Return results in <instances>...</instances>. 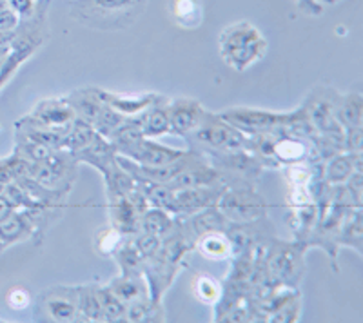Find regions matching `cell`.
Instances as JSON below:
<instances>
[{
  "mask_svg": "<svg viewBox=\"0 0 363 323\" xmlns=\"http://www.w3.org/2000/svg\"><path fill=\"white\" fill-rule=\"evenodd\" d=\"M216 208L233 224H244L269 216V203L258 187H227Z\"/></svg>",
  "mask_w": 363,
  "mask_h": 323,
  "instance_id": "8992f818",
  "label": "cell"
},
{
  "mask_svg": "<svg viewBox=\"0 0 363 323\" xmlns=\"http://www.w3.org/2000/svg\"><path fill=\"white\" fill-rule=\"evenodd\" d=\"M135 187L145 196L149 208H160L174 215V191L169 186L149 180H135Z\"/></svg>",
  "mask_w": 363,
  "mask_h": 323,
  "instance_id": "4dcf8cb0",
  "label": "cell"
},
{
  "mask_svg": "<svg viewBox=\"0 0 363 323\" xmlns=\"http://www.w3.org/2000/svg\"><path fill=\"white\" fill-rule=\"evenodd\" d=\"M167 11L171 21L187 31L199 29L206 21V9L200 0H169Z\"/></svg>",
  "mask_w": 363,
  "mask_h": 323,
  "instance_id": "7402d4cb",
  "label": "cell"
},
{
  "mask_svg": "<svg viewBox=\"0 0 363 323\" xmlns=\"http://www.w3.org/2000/svg\"><path fill=\"white\" fill-rule=\"evenodd\" d=\"M4 245H2V244H0V254H2V253H4Z\"/></svg>",
  "mask_w": 363,
  "mask_h": 323,
  "instance_id": "681fc988",
  "label": "cell"
},
{
  "mask_svg": "<svg viewBox=\"0 0 363 323\" xmlns=\"http://www.w3.org/2000/svg\"><path fill=\"white\" fill-rule=\"evenodd\" d=\"M140 124L142 135L145 138H160L169 135V113H167V98L162 96L153 106H149L144 113L136 116Z\"/></svg>",
  "mask_w": 363,
  "mask_h": 323,
  "instance_id": "ffe728a7",
  "label": "cell"
},
{
  "mask_svg": "<svg viewBox=\"0 0 363 323\" xmlns=\"http://www.w3.org/2000/svg\"><path fill=\"white\" fill-rule=\"evenodd\" d=\"M8 8V0H0V9Z\"/></svg>",
  "mask_w": 363,
  "mask_h": 323,
  "instance_id": "c3c4849f",
  "label": "cell"
},
{
  "mask_svg": "<svg viewBox=\"0 0 363 323\" xmlns=\"http://www.w3.org/2000/svg\"><path fill=\"white\" fill-rule=\"evenodd\" d=\"M100 302H102V322H124L125 303L120 302L108 285H100Z\"/></svg>",
  "mask_w": 363,
  "mask_h": 323,
  "instance_id": "74e56055",
  "label": "cell"
},
{
  "mask_svg": "<svg viewBox=\"0 0 363 323\" xmlns=\"http://www.w3.org/2000/svg\"><path fill=\"white\" fill-rule=\"evenodd\" d=\"M335 118L343 129L363 125V95L358 89L338 93L335 106Z\"/></svg>",
  "mask_w": 363,
  "mask_h": 323,
  "instance_id": "44dd1931",
  "label": "cell"
},
{
  "mask_svg": "<svg viewBox=\"0 0 363 323\" xmlns=\"http://www.w3.org/2000/svg\"><path fill=\"white\" fill-rule=\"evenodd\" d=\"M218 115L247 137L258 133H274L285 124L287 118V111H271V109L244 108V106L227 108Z\"/></svg>",
  "mask_w": 363,
  "mask_h": 323,
  "instance_id": "ba28073f",
  "label": "cell"
},
{
  "mask_svg": "<svg viewBox=\"0 0 363 323\" xmlns=\"http://www.w3.org/2000/svg\"><path fill=\"white\" fill-rule=\"evenodd\" d=\"M267 47L269 44L260 29L249 21L229 24L218 37L220 57L236 73H244L256 62H260L267 53Z\"/></svg>",
  "mask_w": 363,
  "mask_h": 323,
  "instance_id": "7a4b0ae2",
  "label": "cell"
},
{
  "mask_svg": "<svg viewBox=\"0 0 363 323\" xmlns=\"http://www.w3.org/2000/svg\"><path fill=\"white\" fill-rule=\"evenodd\" d=\"M167 113H169V135L187 138L200 128L209 111L196 98L178 96V98H167Z\"/></svg>",
  "mask_w": 363,
  "mask_h": 323,
  "instance_id": "30bf717a",
  "label": "cell"
},
{
  "mask_svg": "<svg viewBox=\"0 0 363 323\" xmlns=\"http://www.w3.org/2000/svg\"><path fill=\"white\" fill-rule=\"evenodd\" d=\"M187 151L189 149H174L169 145L158 144L155 138L144 137L135 145H131L122 157H128L129 160L142 164V166H165V164H171L184 157Z\"/></svg>",
  "mask_w": 363,
  "mask_h": 323,
  "instance_id": "5bb4252c",
  "label": "cell"
},
{
  "mask_svg": "<svg viewBox=\"0 0 363 323\" xmlns=\"http://www.w3.org/2000/svg\"><path fill=\"white\" fill-rule=\"evenodd\" d=\"M35 240V229L22 209H15L0 222V244L6 249L22 242Z\"/></svg>",
  "mask_w": 363,
  "mask_h": 323,
  "instance_id": "d6986e66",
  "label": "cell"
},
{
  "mask_svg": "<svg viewBox=\"0 0 363 323\" xmlns=\"http://www.w3.org/2000/svg\"><path fill=\"white\" fill-rule=\"evenodd\" d=\"M9 50H11V46H0V58L4 57V55H8Z\"/></svg>",
  "mask_w": 363,
  "mask_h": 323,
  "instance_id": "bcb514c9",
  "label": "cell"
},
{
  "mask_svg": "<svg viewBox=\"0 0 363 323\" xmlns=\"http://www.w3.org/2000/svg\"><path fill=\"white\" fill-rule=\"evenodd\" d=\"M96 95L100 96L104 104L115 109L120 115L133 118L144 113L149 106H153L157 100H160L164 95L158 93H113L106 91L102 87H96Z\"/></svg>",
  "mask_w": 363,
  "mask_h": 323,
  "instance_id": "9a60e30c",
  "label": "cell"
},
{
  "mask_svg": "<svg viewBox=\"0 0 363 323\" xmlns=\"http://www.w3.org/2000/svg\"><path fill=\"white\" fill-rule=\"evenodd\" d=\"M202 154L218 171L227 187H258L265 171L258 158L247 149L211 151Z\"/></svg>",
  "mask_w": 363,
  "mask_h": 323,
  "instance_id": "277c9868",
  "label": "cell"
},
{
  "mask_svg": "<svg viewBox=\"0 0 363 323\" xmlns=\"http://www.w3.org/2000/svg\"><path fill=\"white\" fill-rule=\"evenodd\" d=\"M26 120L44 128L64 129L77 118L67 96H50L38 100L35 108L24 116Z\"/></svg>",
  "mask_w": 363,
  "mask_h": 323,
  "instance_id": "8fae6325",
  "label": "cell"
},
{
  "mask_svg": "<svg viewBox=\"0 0 363 323\" xmlns=\"http://www.w3.org/2000/svg\"><path fill=\"white\" fill-rule=\"evenodd\" d=\"M147 0H74L71 18L99 31H115L131 26L144 11Z\"/></svg>",
  "mask_w": 363,
  "mask_h": 323,
  "instance_id": "6da1fadb",
  "label": "cell"
},
{
  "mask_svg": "<svg viewBox=\"0 0 363 323\" xmlns=\"http://www.w3.org/2000/svg\"><path fill=\"white\" fill-rule=\"evenodd\" d=\"M128 116L120 115V113H116L115 109L109 108V106L104 104L102 111L99 113V116H96L95 124H93V128H95V131L99 135H102L104 138H109L113 133H115V129L118 128L122 122L125 120Z\"/></svg>",
  "mask_w": 363,
  "mask_h": 323,
  "instance_id": "f35d334b",
  "label": "cell"
},
{
  "mask_svg": "<svg viewBox=\"0 0 363 323\" xmlns=\"http://www.w3.org/2000/svg\"><path fill=\"white\" fill-rule=\"evenodd\" d=\"M100 174H102L108 202L109 200L122 198V196L129 195V193L135 189V180H133V176L124 169V167L120 166L118 160H116L111 167L104 169Z\"/></svg>",
  "mask_w": 363,
  "mask_h": 323,
  "instance_id": "f1b7e54d",
  "label": "cell"
},
{
  "mask_svg": "<svg viewBox=\"0 0 363 323\" xmlns=\"http://www.w3.org/2000/svg\"><path fill=\"white\" fill-rule=\"evenodd\" d=\"M338 247H349L362 256L363 254V212L362 208L347 211L338 231Z\"/></svg>",
  "mask_w": 363,
  "mask_h": 323,
  "instance_id": "4316f807",
  "label": "cell"
},
{
  "mask_svg": "<svg viewBox=\"0 0 363 323\" xmlns=\"http://www.w3.org/2000/svg\"><path fill=\"white\" fill-rule=\"evenodd\" d=\"M191 289H193L194 298L199 300L200 303H203V305L215 307L216 303H218L220 296H222L223 285L220 280L213 278L211 274L200 273V274H196V278L193 280V285H191Z\"/></svg>",
  "mask_w": 363,
  "mask_h": 323,
  "instance_id": "d590c367",
  "label": "cell"
},
{
  "mask_svg": "<svg viewBox=\"0 0 363 323\" xmlns=\"http://www.w3.org/2000/svg\"><path fill=\"white\" fill-rule=\"evenodd\" d=\"M225 189V183H218V186L174 191V216H189L206 208H213L222 198Z\"/></svg>",
  "mask_w": 363,
  "mask_h": 323,
  "instance_id": "7c38bea8",
  "label": "cell"
},
{
  "mask_svg": "<svg viewBox=\"0 0 363 323\" xmlns=\"http://www.w3.org/2000/svg\"><path fill=\"white\" fill-rule=\"evenodd\" d=\"M301 316V295L300 290H298L296 295L293 296V298L289 300V302H285L284 305L278 309L277 312H272L271 316H269L267 322H272V323H294L298 322Z\"/></svg>",
  "mask_w": 363,
  "mask_h": 323,
  "instance_id": "ab89813d",
  "label": "cell"
},
{
  "mask_svg": "<svg viewBox=\"0 0 363 323\" xmlns=\"http://www.w3.org/2000/svg\"><path fill=\"white\" fill-rule=\"evenodd\" d=\"M111 258L116 261L120 274H144V258L136 251L131 237L122 242Z\"/></svg>",
  "mask_w": 363,
  "mask_h": 323,
  "instance_id": "836d02e7",
  "label": "cell"
},
{
  "mask_svg": "<svg viewBox=\"0 0 363 323\" xmlns=\"http://www.w3.org/2000/svg\"><path fill=\"white\" fill-rule=\"evenodd\" d=\"M8 302L13 309H24V307L29 305V295L24 289H11Z\"/></svg>",
  "mask_w": 363,
  "mask_h": 323,
  "instance_id": "f6af8a7d",
  "label": "cell"
},
{
  "mask_svg": "<svg viewBox=\"0 0 363 323\" xmlns=\"http://www.w3.org/2000/svg\"><path fill=\"white\" fill-rule=\"evenodd\" d=\"M80 322H102V302H100V283L91 282L77 285Z\"/></svg>",
  "mask_w": 363,
  "mask_h": 323,
  "instance_id": "f546056e",
  "label": "cell"
},
{
  "mask_svg": "<svg viewBox=\"0 0 363 323\" xmlns=\"http://www.w3.org/2000/svg\"><path fill=\"white\" fill-rule=\"evenodd\" d=\"M125 238L128 237L122 234L120 231H116L113 225H108V227L100 229V231L96 232L93 245H95V251L100 256H113V253L122 245V242H124Z\"/></svg>",
  "mask_w": 363,
  "mask_h": 323,
  "instance_id": "8d00e7d4",
  "label": "cell"
},
{
  "mask_svg": "<svg viewBox=\"0 0 363 323\" xmlns=\"http://www.w3.org/2000/svg\"><path fill=\"white\" fill-rule=\"evenodd\" d=\"M37 4L38 0H8V8L17 13L21 21L33 17L37 11Z\"/></svg>",
  "mask_w": 363,
  "mask_h": 323,
  "instance_id": "7bdbcfd3",
  "label": "cell"
},
{
  "mask_svg": "<svg viewBox=\"0 0 363 323\" xmlns=\"http://www.w3.org/2000/svg\"><path fill=\"white\" fill-rule=\"evenodd\" d=\"M69 100L71 108H73L74 115L80 120L87 122V124H95L96 116L102 111L104 102L100 100V96L96 95V87H80V89H74L73 93L66 95Z\"/></svg>",
  "mask_w": 363,
  "mask_h": 323,
  "instance_id": "d4e9b609",
  "label": "cell"
},
{
  "mask_svg": "<svg viewBox=\"0 0 363 323\" xmlns=\"http://www.w3.org/2000/svg\"><path fill=\"white\" fill-rule=\"evenodd\" d=\"M133 244H135L136 251L140 253V256L145 260L153 258L155 254L160 251L162 238L157 237V234H149V232H136L131 237Z\"/></svg>",
  "mask_w": 363,
  "mask_h": 323,
  "instance_id": "60d3db41",
  "label": "cell"
},
{
  "mask_svg": "<svg viewBox=\"0 0 363 323\" xmlns=\"http://www.w3.org/2000/svg\"><path fill=\"white\" fill-rule=\"evenodd\" d=\"M318 4H338L340 0H316Z\"/></svg>",
  "mask_w": 363,
  "mask_h": 323,
  "instance_id": "7dc6e473",
  "label": "cell"
},
{
  "mask_svg": "<svg viewBox=\"0 0 363 323\" xmlns=\"http://www.w3.org/2000/svg\"><path fill=\"white\" fill-rule=\"evenodd\" d=\"M363 153H340L323 162V180L329 186H342L356 171L363 173Z\"/></svg>",
  "mask_w": 363,
  "mask_h": 323,
  "instance_id": "ac0fdd59",
  "label": "cell"
},
{
  "mask_svg": "<svg viewBox=\"0 0 363 323\" xmlns=\"http://www.w3.org/2000/svg\"><path fill=\"white\" fill-rule=\"evenodd\" d=\"M340 91L330 86H316L311 89L306 100L301 102V108L309 116L311 124L314 125L316 133H325L329 129L338 128V122L335 118L336 96Z\"/></svg>",
  "mask_w": 363,
  "mask_h": 323,
  "instance_id": "9c48e42d",
  "label": "cell"
},
{
  "mask_svg": "<svg viewBox=\"0 0 363 323\" xmlns=\"http://www.w3.org/2000/svg\"><path fill=\"white\" fill-rule=\"evenodd\" d=\"M106 285L125 305L149 296V287L144 274H118Z\"/></svg>",
  "mask_w": 363,
  "mask_h": 323,
  "instance_id": "cb8c5ba5",
  "label": "cell"
},
{
  "mask_svg": "<svg viewBox=\"0 0 363 323\" xmlns=\"http://www.w3.org/2000/svg\"><path fill=\"white\" fill-rule=\"evenodd\" d=\"M38 322H80L77 285H53L40 290L37 298Z\"/></svg>",
  "mask_w": 363,
  "mask_h": 323,
  "instance_id": "52a82bcc",
  "label": "cell"
},
{
  "mask_svg": "<svg viewBox=\"0 0 363 323\" xmlns=\"http://www.w3.org/2000/svg\"><path fill=\"white\" fill-rule=\"evenodd\" d=\"M177 216L171 215L169 211L160 208H149L144 215L140 216L138 222V232H149V234H157L164 237L173 229Z\"/></svg>",
  "mask_w": 363,
  "mask_h": 323,
  "instance_id": "1f68e13d",
  "label": "cell"
},
{
  "mask_svg": "<svg viewBox=\"0 0 363 323\" xmlns=\"http://www.w3.org/2000/svg\"><path fill=\"white\" fill-rule=\"evenodd\" d=\"M73 154L79 164H87V166H91L93 169L99 171V173H102L104 169L111 167L116 162V157H118L115 145H113L108 138H104L102 135L99 133L95 135V138H93L84 149L77 151V153Z\"/></svg>",
  "mask_w": 363,
  "mask_h": 323,
  "instance_id": "e0dca14e",
  "label": "cell"
},
{
  "mask_svg": "<svg viewBox=\"0 0 363 323\" xmlns=\"http://www.w3.org/2000/svg\"><path fill=\"white\" fill-rule=\"evenodd\" d=\"M191 144V149L200 153H211V151H238L245 149L247 145V135L240 129L223 120L218 113H207L206 120L200 124L196 131L186 138Z\"/></svg>",
  "mask_w": 363,
  "mask_h": 323,
  "instance_id": "5b68a950",
  "label": "cell"
},
{
  "mask_svg": "<svg viewBox=\"0 0 363 323\" xmlns=\"http://www.w3.org/2000/svg\"><path fill=\"white\" fill-rule=\"evenodd\" d=\"M0 322H2V319H0Z\"/></svg>",
  "mask_w": 363,
  "mask_h": 323,
  "instance_id": "f907efd6",
  "label": "cell"
},
{
  "mask_svg": "<svg viewBox=\"0 0 363 323\" xmlns=\"http://www.w3.org/2000/svg\"><path fill=\"white\" fill-rule=\"evenodd\" d=\"M186 220L187 229L191 231V234L194 237V240L202 234H207V232H215V231H227L229 227V220L225 218L222 211H220L216 205L213 208H206L202 211H196L189 216H182Z\"/></svg>",
  "mask_w": 363,
  "mask_h": 323,
  "instance_id": "603a6c76",
  "label": "cell"
},
{
  "mask_svg": "<svg viewBox=\"0 0 363 323\" xmlns=\"http://www.w3.org/2000/svg\"><path fill=\"white\" fill-rule=\"evenodd\" d=\"M307 245L301 242H285L272 238L264 247L265 278L274 285L298 287L306 274Z\"/></svg>",
  "mask_w": 363,
  "mask_h": 323,
  "instance_id": "3957f363",
  "label": "cell"
},
{
  "mask_svg": "<svg viewBox=\"0 0 363 323\" xmlns=\"http://www.w3.org/2000/svg\"><path fill=\"white\" fill-rule=\"evenodd\" d=\"M95 135L96 131L93 125L80 120V118H74L69 124V128L66 129V133H64L62 149L69 151V153H77V151L84 149L95 138Z\"/></svg>",
  "mask_w": 363,
  "mask_h": 323,
  "instance_id": "e575fe53",
  "label": "cell"
},
{
  "mask_svg": "<svg viewBox=\"0 0 363 323\" xmlns=\"http://www.w3.org/2000/svg\"><path fill=\"white\" fill-rule=\"evenodd\" d=\"M274 157H277L280 167L320 160L313 147V142L293 137V135H287L284 131H280V129L277 131Z\"/></svg>",
  "mask_w": 363,
  "mask_h": 323,
  "instance_id": "2e32d148",
  "label": "cell"
},
{
  "mask_svg": "<svg viewBox=\"0 0 363 323\" xmlns=\"http://www.w3.org/2000/svg\"><path fill=\"white\" fill-rule=\"evenodd\" d=\"M222 182L218 171L211 166L202 153L199 154L187 164L180 173L171 180L167 186L173 191L178 189H193V187H207V186H218Z\"/></svg>",
  "mask_w": 363,
  "mask_h": 323,
  "instance_id": "4fadbf2b",
  "label": "cell"
},
{
  "mask_svg": "<svg viewBox=\"0 0 363 323\" xmlns=\"http://www.w3.org/2000/svg\"><path fill=\"white\" fill-rule=\"evenodd\" d=\"M345 153H363V125L345 129Z\"/></svg>",
  "mask_w": 363,
  "mask_h": 323,
  "instance_id": "b9f144b4",
  "label": "cell"
},
{
  "mask_svg": "<svg viewBox=\"0 0 363 323\" xmlns=\"http://www.w3.org/2000/svg\"><path fill=\"white\" fill-rule=\"evenodd\" d=\"M194 249H196L203 258L213 261H225L233 258L231 238L227 237L225 231H215L202 234V237H199L194 240Z\"/></svg>",
  "mask_w": 363,
  "mask_h": 323,
  "instance_id": "484cf974",
  "label": "cell"
},
{
  "mask_svg": "<svg viewBox=\"0 0 363 323\" xmlns=\"http://www.w3.org/2000/svg\"><path fill=\"white\" fill-rule=\"evenodd\" d=\"M124 322H165V311L162 303H155L153 300L145 298L125 305Z\"/></svg>",
  "mask_w": 363,
  "mask_h": 323,
  "instance_id": "d6a6232c",
  "label": "cell"
},
{
  "mask_svg": "<svg viewBox=\"0 0 363 323\" xmlns=\"http://www.w3.org/2000/svg\"><path fill=\"white\" fill-rule=\"evenodd\" d=\"M37 51L38 47L35 46L13 42L9 53L0 58V91L8 86L13 76L17 75V71L24 66L26 60L33 57Z\"/></svg>",
  "mask_w": 363,
  "mask_h": 323,
  "instance_id": "83f0119b",
  "label": "cell"
},
{
  "mask_svg": "<svg viewBox=\"0 0 363 323\" xmlns=\"http://www.w3.org/2000/svg\"><path fill=\"white\" fill-rule=\"evenodd\" d=\"M21 24V17L13 9L4 8L0 9V33H8V31H15Z\"/></svg>",
  "mask_w": 363,
  "mask_h": 323,
  "instance_id": "ee69618b",
  "label": "cell"
}]
</instances>
